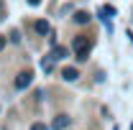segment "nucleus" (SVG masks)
I'll use <instances>...</instances> for the list:
<instances>
[{
	"label": "nucleus",
	"mask_w": 133,
	"mask_h": 130,
	"mask_svg": "<svg viewBox=\"0 0 133 130\" xmlns=\"http://www.w3.org/2000/svg\"><path fill=\"white\" fill-rule=\"evenodd\" d=\"M72 49H74V56H77L79 61H87V59H90V51H92V38L77 36L74 44H72Z\"/></svg>",
	"instance_id": "1"
},
{
	"label": "nucleus",
	"mask_w": 133,
	"mask_h": 130,
	"mask_svg": "<svg viewBox=\"0 0 133 130\" xmlns=\"http://www.w3.org/2000/svg\"><path fill=\"white\" fill-rule=\"evenodd\" d=\"M31 82H33V71H21L16 77V89H26V87H31Z\"/></svg>",
	"instance_id": "2"
},
{
	"label": "nucleus",
	"mask_w": 133,
	"mask_h": 130,
	"mask_svg": "<svg viewBox=\"0 0 133 130\" xmlns=\"http://www.w3.org/2000/svg\"><path fill=\"white\" fill-rule=\"evenodd\" d=\"M69 125H72V117H69V115H59V117H54V122H51L54 130H64V128H69Z\"/></svg>",
	"instance_id": "3"
},
{
	"label": "nucleus",
	"mask_w": 133,
	"mask_h": 130,
	"mask_svg": "<svg viewBox=\"0 0 133 130\" xmlns=\"http://www.w3.org/2000/svg\"><path fill=\"white\" fill-rule=\"evenodd\" d=\"M62 77H64L66 82H74L79 77V71H77V66H64V69H62Z\"/></svg>",
	"instance_id": "4"
},
{
	"label": "nucleus",
	"mask_w": 133,
	"mask_h": 130,
	"mask_svg": "<svg viewBox=\"0 0 133 130\" xmlns=\"http://www.w3.org/2000/svg\"><path fill=\"white\" fill-rule=\"evenodd\" d=\"M36 33L38 36H49V31H51V26H49V20H36Z\"/></svg>",
	"instance_id": "5"
},
{
	"label": "nucleus",
	"mask_w": 133,
	"mask_h": 130,
	"mask_svg": "<svg viewBox=\"0 0 133 130\" xmlns=\"http://www.w3.org/2000/svg\"><path fill=\"white\" fill-rule=\"evenodd\" d=\"M74 20H77L79 26H84V23H90V13H87V10H77V13H74Z\"/></svg>",
	"instance_id": "6"
},
{
	"label": "nucleus",
	"mask_w": 133,
	"mask_h": 130,
	"mask_svg": "<svg viewBox=\"0 0 133 130\" xmlns=\"http://www.w3.org/2000/svg\"><path fill=\"white\" fill-rule=\"evenodd\" d=\"M64 56H66L64 46H54V51H51V59H54V61H59V59H64Z\"/></svg>",
	"instance_id": "7"
},
{
	"label": "nucleus",
	"mask_w": 133,
	"mask_h": 130,
	"mask_svg": "<svg viewBox=\"0 0 133 130\" xmlns=\"http://www.w3.org/2000/svg\"><path fill=\"white\" fill-rule=\"evenodd\" d=\"M10 41H16V44H18V41H21V33L13 31V33H10Z\"/></svg>",
	"instance_id": "8"
},
{
	"label": "nucleus",
	"mask_w": 133,
	"mask_h": 130,
	"mask_svg": "<svg viewBox=\"0 0 133 130\" xmlns=\"http://www.w3.org/2000/svg\"><path fill=\"white\" fill-rule=\"evenodd\" d=\"M31 130H46V125H41V122H36V125H33Z\"/></svg>",
	"instance_id": "9"
},
{
	"label": "nucleus",
	"mask_w": 133,
	"mask_h": 130,
	"mask_svg": "<svg viewBox=\"0 0 133 130\" xmlns=\"http://www.w3.org/2000/svg\"><path fill=\"white\" fill-rule=\"evenodd\" d=\"M38 3H41V0H28V5H38Z\"/></svg>",
	"instance_id": "10"
},
{
	"label": "nucleus",
	"mask_w": 133,
	"mask_h": 130,
	"mask_svg": "<svg viewBox=\"0 0 133 130\" xmlns=\"http://www.w3.org/2000/svg\"><path fill=\"white\" fill-rule=\"evenodd\" d=\"M3 46H5V38H0V51H3Z\"/></svg>",
	"instance_id": "11"
}]
</instances>
